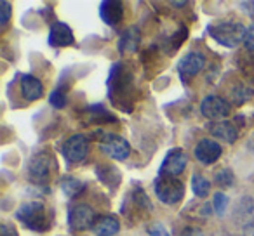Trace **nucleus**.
<instances>
[{"label":"nucleus","mask_w":254,"mask_h":236,"mask_svg":"<svg viewBox=\"0 0 254 236\" xmlns=\"http://www.w3.org/2000/svg\"><path fill=\"white\" fill-rule=\"evenodd\" d=\"M246 30L240 23L233 21H221L216 23L209 28V35L219 42L221 46L230 47V49H235L239 44L244 42V37H246Z\"/></svg>","instance_id":"obj_1"},{"label":"nucleus","mask_w":254,"mask_h":236,"mask_svg":"<svg viewBox=\"0 0 254 236\" xmlns=\"http://www.w3.org/2000/svg\"><path fill=\"white\" fill-rule=\"evenodd\" d=\"M18 221H21L28 229L35 233H42L49 228V217L46 214V207L40 201H30L25 203L16 212Z\"/></svg>","instance_id":"obj_2"},{"label":"nucleus","mask_w":254,"mask_h":236,"mask_svg":"<svg viewBox=\"0 0 254 236\" xmlns=\"http://www.w3.org/2000/svg\"><path fill=\"white\" fill-rule=\"evenodd\" d=\"M155 194L162 203L176 205L183 200L185 186L178 177L171 176H159L155 181Z\"/></svg>","instance_id":"obj_3"},{"label":"nucleus","mask_w":254,"mask_h":236,"mask_svg":"<svg viewBox=\"0 0 254 236\" xmlns=\"http://www.w3.org/2000/svg\"><path fill=\"white\" fill-rule=\"evenodd\" d=\"M51 170H53V156L47 151L37 153L28 163V177L37 184L47 183L51 177Z\"/></svg>","instance_id":"obj_4"},{"label":"nucleus","mask_w":254,"mask_h":236,"mask_svg":"<svg viewBox=\"0 0 254 236\" xmlns=\"http://www.w3.org/2000/svg\"><path fill=\"white\" fill-rule=\"evenodd\" d=\"M200 113L207 120H223L230 115V102L219 95H207L200 102Z\"/></svg>","instance_id":"obj_5"},{"label":"nucleus","mask_w":254,"mask_h":236,"mask_svg":"<svg viewBox=\"0 0 254 236\" xmlns=\"http://www.w3.org/2000/svg\"><path fill=\"white\" fill-rule=\"evenodd\" d=\"M63 155L68 162L78 163L89 155V139L84 134H73L64 141Z\"/></svg>","instance_id":"obj_6"},{"label":"nucleus","mask_w":254,"mask_h":236,"mask_svg":"<svg viewBox=\"0 0 254 236\" xmlns=\"http://www.w3.org/2000/svg\"><path fill=\"white\" fill-rule=\"evenodd\" d=\"M96 214L89 205H77L68 214V226L71 231H84V229H92L96 222Z\"/></svg>","instance_id":"obj_7"},{"label":"nucleus","mask_w":254,"mask_h":236,"mask_svg":"<svg viewBox=\"0 0 254 236\" xmlns=\"http://www.w3.org/2000/svg\"><path fill=\"white\" fill-rule=\"evenodd\" d=\"M99 146H101V151L112 160H126L131 155V144L115 134H105Z\"/></svg>","instance_id":"obj_8"},{"label":"nucleus","mask_w":254,"mask_h":236,"mask_svg":"<svg viewBox=\"0 0 254 236\" xmlns=\"http://www.w3.org/2000/svg\"><path fill=\"white\" fill-rule=\"evenodd\" d=\"M223 155V148L219 142H216L214 139H202L198 141V144L195 146V158L202 163V165H212L214 162H218Z\"/></svg>","instance_id":"obj_9"},{"label":"nucleus","mask_w":254,"mask_h":236,"mask_svg":"<svg viewBox=\"0 0 254 236\" xmlns=\"http://www.w3.org/2000/svg\"><path fill=\"white\" fill-rule=\"evenodd\" d=\"M204 66H205V57L200 52H188L187 56L181 57L180 64H178V71H180L183 80H190L191 77L200 73Z\"/></svg>","instance_id":"obj_10"},{"label":"nucleus","mask_w":254,"mask_h":236,"mask_svg":"<svg viewBox=\"0 0 254 236\" xmlns=\"http://www.w3.org/2000/svg\"><path fill=\"white\" fill-rule=\"evenodd\" d=\"M187 163H188V156L185 155L181 149H173V151L166 156L162 167H160V176L178 177L187 169Z\"/></svg>","instance_id":"obj_11"},{"label":"nucleus","mask_w":254,"mask_h":236,"mask_svg":"<svg viewBox=\"0 0 254 236\" xmlns=\"http://www.w3.org/2000/svg\"><path fill=\"white\" fill-rule=\"evenodd\" d=\"M99 16L110 26H115L119 23H122L124 19L122 2H117V0H105V2H101L99 4Z\"/></svg>","instance_id":"obj_12"},{"label":"nucleus","mask_w":254,"mask_h":236,"mask_svg":"<svg viewBox=\"0 0 254 236\" xmlns=\"http://www.w3.org/2000/svg\"><path fill=\"white\" fill-rule=\"evenodd\" d=\"M207 129L216 139H219V141H223V142H230V144H232V142H235L237 138H239V129L228 120L211 122V124L207 125Z\"/></svg>","instance_id":"obj_13"},{"label":"nucleus","mask_w":254,"mask_h":236,"mask_svg":"<svg viewBox=\"0 0 254 236\" xmlns=\"http://www.w3.org/2000/svg\"><path fill=\"white\" fill-rule=\"evenodd\" d=\"M73 32L66 23L56 21L51 26L49 33V44L53 47H68L73 44Z\"/></svg>","instance_id":"obj_14"},{"label":"nucleus","mask_w":254,"mask_h":236,"mask_svg":"<svg viewBox=\"0 0 254 236\" xmlns=\"http://www.w3.org/2000/svg\"><path fill=\"white\" fill-rule=\"evenodd\" d=\"M19 87L26 101H39L44 95V84L33 75H25L19 82Z\"/></svg>","instance_id":"obj_15"},{"label":"nucleus","mask_w":254,"mask_h":236,"mask_svg":"<svg viewBox=\"0 0 254 236\" xmlns=\"http://www.w3.org/2000/svg\"><path fill=\"white\" fill-rule=\"evenodd\" d=\"M96 236H115L120 231V222L115 215H101L91 229Z\"/></svg>","instance_id":"obj_16"},{"label":"nucleus","mask_w":254,"mask_h":236,"mask_svg":"<svg viewBox=\"0 0 254 236\" xmlns=\"http://www.w3.org/2000/svg\"><path fill=\"white\" fill-rule=\"evenodd\" d=\"M61 189H63V193L66 194V196L75 198L84 191V183H80V181L75 179V177H64V179L61 181Z\"/></svg>","instance_id":"obj_17"},{"label":"nucleus","mask_w":254,"mask_h":236,"mask_svg":"<svg viewBox=\"0 0 254 236\" xmlns=\"http://www.w3.org/2000/svg\"><path fill=\"white\" fill-rule=\"evenodd\" d=\"M209 189H211V184H209V181L202 174H195L191 177V191H193L195 196L205 198L209 194Z\"/></svg>","instance_id":"obj_18"},{"label":"nucleus","mask_w":254,"mask_h":236,"mask_svg":"<svg viewBox=\"0 0 254 236\" xmlns=\"http://www.w3.org/2000/svg\"><path fill=\"white\" fill-rule=\"evenodd\" d=\"M68 87L66 85H60V87H56L53 91V94H51L49 97V102L53 108H58V109H63L64 106L68 104V94H66Z\"/></svg>","instance_id":"obj_19"},{"label":"nucleus","mask_w":254,"mask_h":236,"mask_svg":"<svg viewBox=\"0 0 254 236\" xmlns=\"http://www.w3.org/2000/svg\"><path fill=\"white\" fill-rule=\"evenodd\" d=\"M228 196L225 193H216L214 194V200H212V207H214V212L218 215H223L228 207Z\"/></svg>","instance_id":"obj_20"},{"label":"nucleus","mask_w":254,"mask_h":236,"mask_svg":"<svg viewBox=\"0 0 254 236\" xmlns=\"http://www.w3.org/2000/svg\"><path fill=\"white\" fill-rule=\"evenodd\" d=\"M216 183H218L219 186H230V184L233 183V176H232V172H230L228 169L219 170V172L216 174Z\"/></svg>","instance_id":"obj_21"},{"label":"nucleus","mask_w":254,"mask_h":236,"mask_svg":"<svg viewBox=\"0 0 254 236\" xmlns=\"http://www.w3.org/2000/svg\"><path fill=\"white\" fill-rule=\"evenodd\" d=\"M244 46L247 50L254 52V23H251V26H247L246 37H244Z\"/></svg>","instance_id":"obj_22"},{"label":"nucleus","mask_w":254,"mask_h":236,"mask_svg":"<svg viewBox=\"0 0 254 236\" xmlns=\"http://www.w3.org/2000/svg\"><path fill=\"white\" fill-rule=\"evenodd\" d=\"M11 4H9V2H2V4H0V23H2V25H7L9 23V19H11Z\"/></svg>","instance_id":"obj_23"},{"label":"nucleus","mask_w":254,"mask_h":236,"mask_svg":"<svg viewBox=\"0 0 254 236\" xmlns=\"http://www.w3.org/2000/svg\"><path fill=\"white\" fill-rule=\"evenodd\" d=\"M148 233H150V236H169V233H167V229L164 228L162 224H152L148 228Z\"/></svg>","instance_id":"obj_24"},{"label":"nucleus","mask_w":254,"mask_h":236,"mask_svg":"<svg viewBox=\"0 0 254 236\" xmlns=\"http://www.w3.org/2000/svg\"><path fill=\"white\" fill-rule=\"evenodd\" d=\"M0 236H16V231L9 224L0 226Z\"/></svg>","instance_id":"obj_25"},{"label":"nucleus","mask_w":254,"mask_h":236,"mask_svg":"<svg viewBox=\"0 0 254 236\" xmlns=\"http://www.w3.org/2000/svg\"><path fill=\"white\" fill-rule=\"evenodd\" d=\"M183 236H204V235H202L198 229H190V228H188V229H185V231H183Z\"/></svg>","instance_id":"obj_26"},{"label":"nucleus","mask_w":254,"mask_h":236,"mask_svg":"<svg viewBox=\"0 0 254 236\" xmlns=\"http://www.w3.org/2000/svg\"><path fill=\"white\" fill-rule=\"evenodd\" d=\"M244 236H254V224L244 226Z\"/></svg>","instance_id":"obj_27"},{"label":"nucleus","mask_w":254,"mask_h":236,"mask_svg":"<svg viewBox=\"0 0 254 236\" xmlns=\"http://www.w3.org/2000/svg\"><path fill=\"white\" fill-rule=\"evenodd\" d=\"M173 5H176V7H183V5H187V2H173Z\"/></svg>","instance_id":"obj_28"}]
</instances>
